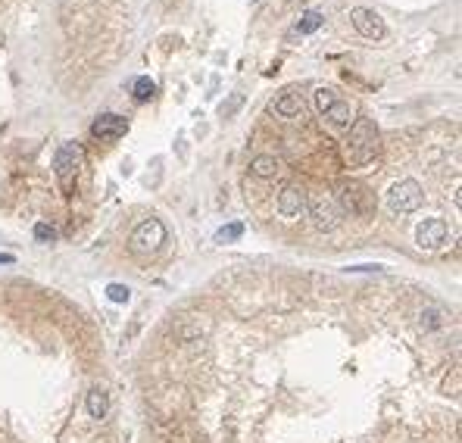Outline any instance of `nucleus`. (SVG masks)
I'll list each match as a JSON object with an SVG mask.
<instances>
[{
    "mask_svg": "<svg viewBox=\"0 0 462 443\" xmlns=\"http://www.w3.org/2000/svg\"><path fill=\"white\" fill-rule=\"evenodd\" d=\"M343 147H347V156L350 163H369L375 156V150H378V128H375L372 119L359 116L353 119V125H350V134L347 141H343Z\"/></svg>",
    "mask_w": 462,
    "mask_h": 443,
    "instance_id": "obj_1",
    "label": "nucleus"
},
{
    "mask_svg": "<svg viewBox=\"0 0 462 443\" xmlns=\"http://www.w3.org/2000/svg\"><path fill=\"white\" fill-rule=\"evenodd\" d=\"M422 203H425V191H422V185L416 178H403V181H397V185H390L387 209L394 212V216L416 212V209H422Z\"/></svg>",
    "mask_w": 462,
    "mask_h": 443,
    "instance_id": "obj_2",
    "label": "nucleus"
},
{
    "mask_svg": "<svg viewBox=\"0 0 462 443\" xmlns=\"http://www.w3.org/2000/svg\"><path fill=\"white\" fill-rule=\"evenodd\" d=\"M163 244H166V225H163V219L150 216L131 231L128 247H131V253H138V256H150V253H156Z\"/></svg>",
    "mask_w": 462,
    "mask_h": 443,
    "instance_id": "obj_3",
    "label": "nucleus"
},
{
    "mask_svg": "<svg viewBox=\"0 0 462 443\" xmlns=\"http://www.w3.org/2000/svg\"><path fill=\"white\" fill-rule=\"evenodd\" d=\"M307 212L312 216V225L319 228V231H331V228H338L341 225V207H338V200H334L331 194H312L309 200H307Z\"/></svg>",
    "mask_w": 462,
    "mask_h": 443,
    "instance_id": "obj_4",
    "label": "nucleus"
},
{
    "mask_svg": "<svg viewBox=\"0 0 462 443\" xmlns=\"http://www.w3.org/2000/svg\"><path fill=\"white\" fill-rule=\"evenodd\" d=\"M82 160H84L82 144H78V141H66V144L57 150V156H53V172H57V178L60 181H72L78 175Z\"/></svg>",
    "mask_w": 462,
    "mask_h": 443,
    "instance_id": "obj_5",
    "label": "nucleus"
},
{
    "mask_svg": "<svg viewBox=\"0 0 462 443\" xmlns=\"http://www.w3.org/2000/svg\"><path fill=\"white\" fill-rule=\"evenodd\" d=\"M338 207L341 212H350V216H369L372 212V194L365 191L363 185H343L341 197H338Z\"/></svg>",
    "mask_w": 462,
    "mask_h": 443,
    "instance_id": "obj_6",
    "label": "nucleus"
},
{
    "mask_svg": "<svg viewBox=\"0 0 462 443\" xmlns=\"http://www.w3.org/2000/svg\"><path fill=\"white\" fill-rule=\"evenodd\" d=\"M350 22H353V28L359 31L363 38H369V41H381L385 38V22H381V16L375 10H365V6H356L353 13H350Z\"/></svg>",
    "mask_w": 462,
    "mask_h": 443,
    "instance_id": "obj_7",
    "label": "nucleus"
},
{
    "mask_svg": "<svg viewBox=\"0 0 462 443\" xmlns=\"http://www.w3.org/2000/svg\"><path fill=\"white\" fill-rule=\"evenodd\" d=\"M447 222L444 219H425L416 228V244L422 250H441L444 241H447Z\"/></svg>",
    "mask_w": 462,
    "mask_h": 443,
    "instance_id": "obj_8",
    "label": "nucleus"
},
{
    "mask_svg": "<svg viewBox=\"0 0 462 443\" xmlns=\"http://www.w3.org/2000/svg\"><path fill=\"white\" fill-rule=\"evenodd\" d=\"M128 131V119L125 116H116V113H104L91 122V134L97 141H116Z\"/></svg>",
    "mask_w": 462,
    "mask_h": 443,
    "instance_id": "obj_9",
    "label": "nucleus"
},
{
    "mask_svg": "<svg viewBox=\"0 0 462 443\" xmlns=\"http://www.w3.org/2000/svg\"><path fill=\"white\" fill-rule=\"evenodd\" d=\"M307 212V191L297 185H287L278 194V216L281 219H300Z\"/></svg>",
    "mask_w": 462,
    "mask_h": 443,
    "instance_id": "obj_10",
    "label": "nucleus"
},
{
    "mask_svg": "<svg viewBox=\"0 0 462 443\" xmlns=\"http://www.w3.org/2000/svg\"><path fill=\"white\" fill-rule=\"evenodd\" d=\"M303 109H307V104H303V97H300V94H294V91H285L281 97L272 100V113H275L278 119H285V122L300 119Z\"/></svg>",
    "mask_w": 462,
    "mask_h": 443,
    "instance_id": "obj_11",
    "label": "nucleus"
},
{
    "mask_svg": "<svg viewBox=\"0 0 462 443\" xmlns=\"http://www.w3.org/2000/svg\"><path fill=\"white\" fill-rule=\"evenodd\" d=\"M84 406H88V415L100 422V418H106V412H109V393L104 390V387H91Z\"/></svg>",
    "mask_w": 462,
    "mask_h": 443,
    "instance_id": "obj_12",
    "label": "nucleus"
},
{
    "mask_svg": "<svg viewBox=\"0 0 462 443\" xmlns=\"http://www.w3.org/2000/svg\"><path fill=\"white\" fill-rule=\"evenodd\" d=\"M325 119L334 125V128H350V125H353V119H356L353 116V104H347V100H338V104H334L325 113Z\"/></svg>",
    "mask_w": 462,
    "mask_h": 443,
    "instance_id": "obj_13",
    "label": "nucleus"
},
{
    "mask_svg": "<svg viewBox=\"0 0 462 443\" xmlns=\"http://www.w3.org/2000/svg\"><path fill=\"white\" fill-rule=\"evenodd\" d=\"M250 172H253L256 178H275L278 175V160L272 153H260V156H253V163H250Z\"/></svg>",
    "mask_w": 462,
    "mask_h": 443,
    "instance_id": "obj_14",
    "label": "nucleus"
},
{
    "mask_svg": "<svg viewBox=\"0 0 462 443\" xmlns=\"http://www.w3.org/2000/svg\"><path fill=\"white\" fill-rule=\"evenodd\" d=\"M322 22H325V16L312 10V13H307L300 22H297V28H294V31H297V35H312V31L322 28Z\"/></svg>",
    "mask_w": 462,
    "mask_h": 443,
    "instance_id": "obj_15",
    "label": "nucleus"
},
{
    "mask_svg": "<svg viewBox=\"0 0 462 443\" xmlns=\"http://www.w3.org/2000/svg\"><path fill=\"white\" fill-rule=\"evenodd\" d=\"M156 94V84H153V78H147V75H141L138 82H135V100L138 104H147Z\"/></svg>",
    "mask_w": 462,
    "mask_h": 443,
    "instance_id": "obj_16",
    "label": "nucleus"
},
{
    "mask_svg": "<svg viewBox=\"0 0 462 443\" xmlns=\"http://www.w3.org/2000/svg\"><path fill=\"white\" fill-rule=\"evenodd\" d=\"M334 104H338V91H334V88H319V91H316V106H319V113H322V116H325Z\"/></svg>",
    "mask_w": 462,
    "mask_h": 443,
    "instance_id": "obj_17",
    "label": "nucleus"
},
{
    "mask_svg": "<svg viewBox=\"0 0 462 443\" xmlns=\"http://www.w3.org/2000/svg\"><path fill=\"white\" fill-rule=\"evenodd\" d=\"M241 234H244V225H241V222H229L225 228H219L216 231V241L219 244H231V241H238Z\"/></svg>",
    "mask_w": 462,
    "mask_h": 443,
    "instance_id": "obj_18",
    "label": "nucleus"
},
{
    "mask_svg": "<svg viewBox=\"0 0 462 443\" xmlns=\"http://www.w3.org/2000/svg\"><path fill=\"white\" fill-rule=\"evenodd\" d=\"M106 297L113 300V303H128V300H131V288H125V284H109Z\"/></svg>",
    "mask_w": 462,
    "mask_h": 443,
    "instance_id": "obj_19",
    "label": "nucleus"
},
{
    "mask_svg": "<svg viewBox=\"0 0 462 443\" xmlns=\"http://www.w3.org/2000/svg\"><path fill=\"white\" fill-rule=\"evenodd\" d=\"M35 241H41V244H53V241H57V228L47 225V222H38V225H35Z\"/></svg>",
    "mask_w": 462,
    "mask_h": 443,
    "instance_id": "obj_20",
    "label": "nucleus"
},
{
    "mask_svg": "<svg viewBox=\"0 0 462 443\" xmlns=\"http://www.w3.org/2000/svg\"><path fill=\"white\" fill-rule=\"evenodd\" d=\"M238 106H241V94H234V97L229 100V104H222V116H231Z\"/></svg>",
    "mask_w": 462,
    "mask_h": 443,
    "instance_id": "obj_21",
    "label": "nucleus"
},
{
    "mask_svg": "<svg viewBox=\"0 0 462 443\" xmlns=\"http://www.w3.org/2000/svg\"><path fill=\"white\" fill-rule=\"evenodd\" d=\"M13 263V253H0V266H10Z\"/></svg>",
    "mask_w": 462,
    "mask_h": 443,
    "instance_id": "obj_22",
    "label": "nucleus"
}]
</instances>
